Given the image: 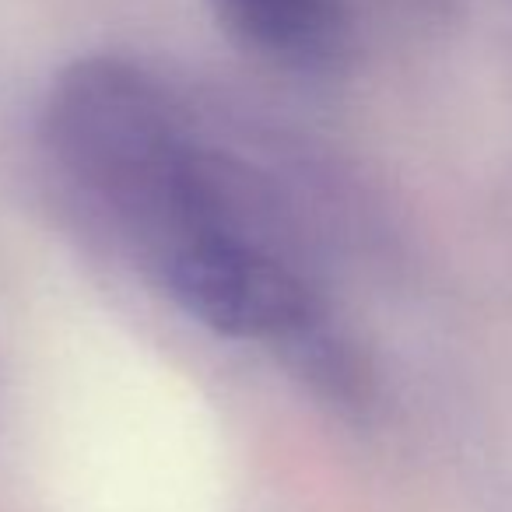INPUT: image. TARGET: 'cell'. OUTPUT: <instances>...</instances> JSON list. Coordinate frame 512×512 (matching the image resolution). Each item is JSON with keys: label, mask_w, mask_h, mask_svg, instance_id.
Here are the masks:
<instances>
[{"label": "cell", "mask_w": 512, "mask_h": 512, "mask_svg": "<svg viewBox=\"0 0 512 512\" xmlns=\"http://www.w3.org/2000/svg\"><path fill=\"white\" fill-rule=\"evenodd\" d=\"M235 46L299 74L334 71L351 43L348 0H211Z\"/></svg>", "instance_id": "cell-1"}]
</instances>
